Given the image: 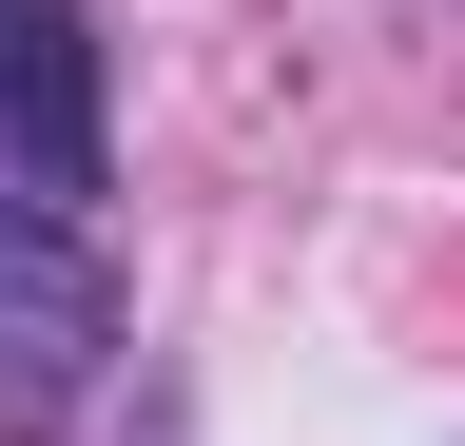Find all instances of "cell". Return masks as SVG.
Segmentation results:
<instances>
[{
    "instance_id": "cell-1",
    "label": "cell",
    "mask_w": 465,
    "mask_h": 446,
    "mask_svg": "<svg viewBox=\"0 0 465 446\" xmlns=\"http://www.w3.org/2000/svg\"><path fill=\"white\" fill-rule=\"evenodd\" d=\"M0 175L39 213L97 194V20L78 0H0Z\"/></svg>"
},
{
    "instance_id": "cell-2",
    "label": "cell",
    "mask_w": 465,
    "mask_h": 446,
    "mask_svg": "<svg viewBox=\"0 0 465 446\" xmlns=\"http://www.w3.org/2000/svg\"><path fill=\"white\" fill-rule=\"evenodd\" d=\"M78 369H97V272L58 253V272H20V292H0V446H39Z\"/></svg>"
}]
</instances>
